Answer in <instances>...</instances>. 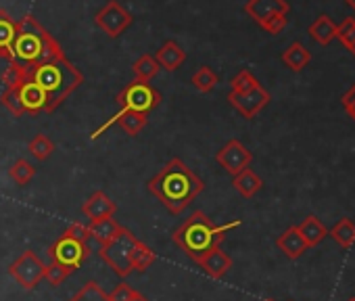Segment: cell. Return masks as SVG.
I'll return each instance as SVG.
<instances>
[{"mask_svg":"<svg viewBox=\"0 0 355 301\" xmlns=\"http://www.w3.org/2000/svg\"><path fill=\"white\" fill-rule=\"evenodd\" d=\"M146 189L169 214L180 216L205 191V182L180 157H173L146 182Z\"/></svg>","mask_w":355,"mask_h":301,"instance_id":"6da1fadb","label":"cell"},{"mask_svg":"<svg viewBox=\"0 0 355 301\" xmlns=\"http://www.w3.org/2000/svg\"><path fill=\"white\" fill-rule=\"evenodd\" d=\"M241 222L234 220V222H228V224H214L209 216H205L203 212H193L180 226H178L171 234V241L180 247L193 261H201L209 251L218 249L226 234L232 230V228H239Z\"/></svg>","mask_w":355,"mask_h":301,"instance_id":"7a4b0ae2","label":"cell"},{"mask_svg":"<svg viewBox=\"0 0 355 301\" xmlns=\"http://www.w3.org/2000/svg\"><path fill=\"white\" fill-rule=\"evenodd\" d=\"M28 78L46 92V98H49L46 113H53L55 109H59L63 101L69 94H73L84 82V74L65 55L32 65L28 69Z\"/></svg>","mask_w":355,"mask_h":301,"instance_id":"3957f363","label":"cell"},{"mask_svg":"<svg viewBox=\"0 0 355 301\" xmlns=\"http://www.w3.org/2000/svg\"><path fill=\"white\" fill-rule=\"evenodd\" d=\"M63 49L53 34H49L40 22L32 15H24L17 22V36L13 42V61L30 69L36 63L63 57Z\"/></svg>","mask_w":355,"mask_h":301,"instance_id":"277c9868","label":"cell"},{"mask_svg":"<svg viewBox=\"0 0 355 301\" xmlns=\"http://www.w3.org/2000/svg\"><path fill=\"white\" fill-rule=\"evenodd\" d=\"M140 241L128 230L123 228L113 241H109L107 245H101L98 249V257L121 278L130 276L134 270H132V251L136 249Z\"/></svg>","mask_w":355,"mask_h":301,"instance_id":"5b68a950","label":"cell"},{"mask_svg":"<svg viewBox=\"0 0 355 301\" xmlns=\"http://www.w3.org/2000/svg\"><path fill=\"white\" fill-rule=\"evenodd\" d=\"M163 96L157 88H153L146 82H130L117 96L115 103L119 105V111H136V113H148L161 105Z\"/></svg>","mask_w":355,"mask_h":301,"instance_id":"8992f818","label":"cell"},{"mask_svg":"<svg viewBox=\"0 0 355 301\" xmlns=\"http://www.w3.org/2000/svg\"><path fill=\"white\" fill-rule=\"evenodd\" d=\"M46 253H49L51 261L63 266V268L71 274V272H76V270L84 264V259L90 255V245H82V243H78V241L67 239V237L61 234V237L49 247Z\"/></svg>","mask_w":355,"mask_h":301,"instance_id":"52a82bcc","label":"cell"},{"mask_svg":"<svg viewBox=\"0 0 355 301\" xmlns=\"http://www.w3.org/2000/svg\"><path fill=\"white\" fill-rule=\"evenodd\" d=\"M44 266L46 264L36 255V251L28 249L9 266V274L15 278V282L19 286H24L26 291H32L44 278Z\"/></svg>","mask_w":355,"mask_h":301,"instance_id":"ba28073f","label":"cell"},{"mask_svg":"<svg viewBox=\"0 0 355 301\" xmlns=\"http://www.w3.org/2000/svg\"><path fill=\"white\" fill-rule=\"evenodd\" d=\"M132 13L119 5L117 0H109V3L94 15V24L98 30H103V34H107L109 38H119L130 26H132Z\"/></svg>","mask_w":355,"mask_h":301,"instance_id":"9c48e42d","label":"cell"},{"mask_svg":"<svg viewBox=\"0 0 355 301\" xmlns=\"http://www.w3.org/2000/svg\"><path fill=\"white\" fill-rule=\"evenodd\" d=\"M251 150L236 138L228 140L218 153H216V162L230 174V176H236L241 174L243 170H247L251 166Z\"/></svg>","mask_w":355,"mask_h":301,"instance_id":"30bf717a","label":"cell"},{"mask_svg":"<svg viewBox=\"0 0 355 301\" xmlns=\"http://www.w3.org/2000/svg\"><path fill=\"white\" fill-rule=\"evenodd\" d=\"M270 101L272 96L261 84H257L249 92H228V103L247 119H253Z\"/></svg>","mask_w":355,"mask_h":301,"instance_id":"8fae6325","label":"cell"},{"mask_svg":"<svg viewBox=\"0 0 355 301\" xmlns=\"http://www.w3.org/2000/svg\"><path fill=\"white\" fill-rule=\"evenodd\" d=\"M291 7L286 0H247L245 13L255 22L261 24L272 15H288Z\"/></svg>","mask_w":355,"mask_h":301,"instance_id":"7c38bea8","label":"cell"},{"mask_svg":"<svg viewBox=\"0 0 355 301\" xmlns=\"http://www.w3.org/2000/svg\"><path fill=\"white\" fill-rule=\"evenodd\" d=\"M17 92H19V101H21V105H24V109H26V115H38V113H46V103H49V98H46V92L36 84V82H32L30 78L17 88Z\"/></svg>","mask_w":355,"mask_h":301,"instance_id":"4fadbf2b","label":"cell"},{"mask_svg":"<svg viewBox=\"0 0 355 301\" xmlns=\"http://www.w3.org/2000/svg\"><path fill=\"white\" fill-rule=\"evenodd\" d=\"M115 212H117L115 201H111L109 195H105L103 191L92 193V195L86 199V203L82 205V214H84L90 222L103 220V218H113Z\"/></svg>","mask_w":355,"mask_h":301,"instance_id":"5bb4252c","label":"cell"},{"mask_svg":"<svg viewBox=\"0 0 355 301\" xmlns=\"http://www.w3.org/2000/svg\"><path fill=\"white\" fill-rule=\"evenodd\" d=\"M155 61L159 63L161 69L165 71H175V69H180L182 63L187 61V51L178 44L175 40H167L161 44V49L157 51L155 55Z\"/></svg>","mask_w":355,"mask_h":301,"instance_id":"9a60e30c","label":"cell"},{"mask_svg":"<svg viewBox=\"0 0 355 301\" xmlns=\"http://www.w3.org/2000/svg\"><path fill=\"white\" fill-rule=\"evenodd\" d=\"M17 36V19L0 9V59L13 63V42Z\"/></svg>","mask_w":355,"mask_h":301,"instance_id":"2e32d148","label":"cell"},{"mask_svg":"<svg viewBox=\"0 0 355 301\" xmlns=\"http://www.w3.org/2000/svg\"><path fill=\"white\" fill-rule=\"evenodd\" d=\"M276 245H278V249H280L288 259H299V257L309 249L307 243L303 241V237L299 234L297 226H291V228H286L282 234H278Z\"/></svg>","mask_w":355,"mask_h":301,"instance_id":"e0dca14e","label":"cell"},{"mask_svg":"<svg viewBox=\"0 0 355 301\" xmlns=\"http://www.w3.org/2000/svg\"><path fill=\"white\" fill-rule=\"evenodd\" d=\"M199 266L203 268V272H205L207 276H211V278H222V276H226V274L230 272V268H232V257H230L226 251H222V249L218 247V249L209 251V253L199 261Z\"/></svg>","mask_w":355,"mask_h":301,"instance_id":"ac0fdd59","label":"cell"},{"mask_svg":"<svg viewBox=\"0 0 355 301\" xmlns=\"http://www.w3.org/2000/svg\"><path fill=\"white\" fill-rule=\"evenodd\" d=\"M232 187L236 189L239 195H243L245 199H251V197H255L263 189V180L251 168H247L241 174L232 176Z\"/></svg>","mask_w":355,"mask_h":301,"instance_id":"d6986e66","label":"cell"},{"mask_svg":"<svg viewBox=\"0 0 355 301\" xmlns=\"http://www.w3.org/2000/svg\"><path fill=\"white\" fill-rule=\"evenodd\" d=\"M299 234L303 237V241L307 243V247H315L320 245L326 237H328V228L320 222L318 216H307L299 226H297Z\"/></svg>","mask_w":355,"mask_h":301,"instance_id":"ffe728a7","label":"cell"},{"mask_svg":"<svg viewBox=\"0 0 355 301\" xmlns=\"http://www.w3.org/2000/svg\"><path fill=\"white\" fill-rule=\"evenodd\" d=\"M88 230H90V239H96L98 245H107L123 230V226H119L113 218H103V220L90 222Z\"/></svg>","mask_w":355,"mask_h":301,"instance_id":"44dd1931","label":"cell"},{"mask_svg":"<svg viewBox=\"0 0 355 301\" xmlns=\"http://www.w3.org/2000/svg\"><path fill=\"white\" fill-rule=\"evenodd\" d=\"M311 61V53L301 44V42H293L284 53H282V63L291 69V71H303Z\"/></svg>","mask_w":355,"mask_h":301,"instance_id":"7402d4cb","label":"cell"},{"mask_svg":"<svg viewBox=\"0 0 355 301\" xmlns=\"http://www.w3.org/2000/svg\"><path fill=\"white\" fill-rule=\"evenodd\" d=\"M309 36L318 42V44H330L334 38H336V24L326 17V15H320L311 26H309Z\"/></svg>","mask_w":355,"mask_h":301,"instance_id":"603a6c76","label":"cell"},{"mask_svg":"<svg viewBox=\"0 0 355 301\" xmlns=\"http://www.w3.org/2000/svg\"><path fill=\"white\" fill-rule=\"evenodd\" d=\"M328 234L343 247V249H349L355 245V222L351 218H340L330 230Z\"/></svg>","mask_w":355,"mask_h":301,"instance_id":"cb8c5ba5","label":"cell"},{"mask_svg":"<svg viewBox=\"0 0 355 301\" xmlns=\"http://www.w3.org/2000/svg\"><path fill=\"white\" fill-rule=\"evenodd\" d=\"M161 71V67H159V63L155 61V57H150V55H142V57H138L136 61H134V65H132V74H134V80H138V82H150L153 78H157V74Z\"/></svg>","mask_w":355,"mask_h":301,"instance_id":"d4e9b609","label":"cell"},{"mask_svg":"<svg viewBox=\"0 0 355 301\" xmlns=\"http://www.w3.org/2000/svg\"><path fill=\"white\" fill-rule=\"evenodd\" d=\"M28 150L36 162H46L55 153V142L46 134H38L30 140Z\"/></svg>","mask_w":355,"mask_h":301,"instance_id":"484cf974","label":"cell"},{"mask_svg":"<svg viewBox=\"0 0 355 301\" xmlns=\"http://www.w3.org/2000/svg\"><path fill=\"white\" fill-rule=\"evenodd\" d=\"M218 82H220L218 74H216L211 67H207V65L199 67V69L193 74V78H191V84H193L199 92H203V94L211 92V90L218 86Z\"/></svg>","mask_w":355,"mask_h":301,"instance_id":"4316f807","label":"cell"},{"mask_svg":"<svg viewBox=\"0 0 355 301\" xmlns=\"http://www.w3.org/2000/svg\"><path fill=\"white\" fill-rule=\"evenodd\" d=\"M155 259H157L155 251H153L148 245H144V243L140 241V243L136 245V249L132 251V270H134V272H146L148 266H153Z\"/></svg>","mask_w":355,"mask_h":301,"instance_id":"83f0119b","label":"cell"},{"mask_svg":"<svg viewBox=\"0 0 355 301\" xmlns=\"http://www.w3.org/2000/svg\"><path fill=\"white\" fill-rule=\"evenodd\" d=\"M36 174V168L28 162V160H17L11 168H9V178L17 184V187H26Z\"/></svg>","mask_w":355,"mask_h":301,"instance_id":"f1b7e54d","label":"cell"},{"mask_svg":"<svg viewBox=\"0 0 355 301\" xmlns=\"http://www.w3.org/2000/svg\"><path fill=\"white\" fill-rule=\"evenodd\" d=\"M69 301H109V297L96 280H88Z\"/></svg>","mask_w":355,"mask_h":301,"instance_id":"f546056e","label":"cell"},{"mask_svg":"<svg viewBox=\"0 0 355 301\" xmlns=\"http://www.w3.org/2000/svg\"><path fill=\"white\" fill-rule=\"evenodd\" d=\"M28 80V69L21 67L19 63H9V67L3 71V84L5 88H19Z\"/></svg>","mask_w":355,"mask_h":301,"instance_id":"4dcf8cb0","label":"cell"},{"mask_svg":"<svg viewBox=\"0 0 355 301\" xmlns=\"http://www.w3.org/2000/svg\"><path fill=\"white\" fill-rule=\"evenodd\" d=\"M259 82L257 78L249 71V69H243L239 71L232 80H230V92H249L251 88H255Z\"/></svg>","mask_w":355,"mask_h":301,"instance_id":"1f68e13d","label":"cell"},{"mask_svg":"<svg viewBox=\"0 0 355 301\" xmlns=\"http://www.w3.org/2000/svg\"><path fill=\"white\" fill-rule=\"evenodd\" d=\"M0 103H3L13 115H26V109L19 101V92L17 88H5V92L0 94Z\"/></svg>","mask_w":355,"mask_h":301,"instance_id":"d6a6232c","label":"cell"},{"mask_svg":"<svg viewBox=\"0 0 355 301\" xmlns=\"http://www.w3.org/2000/svg\"><path fill=\"white\" fill-rule=\"evenodd\" d=\"M336 40L345 49H349L355 42V19L353 17H347L340 26H336Z\"/></svg>","mask_w":355,"mask_h":301,"instance_id":"836d02e7","label":"cell"},{"mask_svg":"<svg viewBox=\"0 0 355 301\" xmlns=\"http://www.w3.org/2000/svg\"><path fill=\"white\" fill-rule=\"evenodd\" d=\"M67 276H69V272L63 266L55 264V261H51V264L44 266V278L49 280L51 286H61Z\"/></svg>","mask_w":355,"mask_h":301,"instance_id":"e575fe53","label":"cell"},{"mask_svg":"<svg viewBox=\"0 0 355 301\" xmlns=\"http://www.w3.org/2000/svg\"><path fill=\"white\" fill-rule=\"evenodd\" d=\"M63 237L73 239V241H78V243H82V245H88V241H90V230H88V226H86V224H82V222H73V224H69V226L65 228Z\"/></svg>","mask_w":355,"mask_h":301,"instance_id":"d590c367","label":"cell"},{"mask_svg":"<svg viewBox=\"0 0 355 301\" xmlns=\"http://www.w3.org/2000/svg\"><path fill=\"white\" fill-rule=\"evenodd\" d=\"M286 24H288V17H286V15H272V17H268L266 22H261L259 28L266 30V32L272 34V36H278V34L286 28Z\"/></svg>","mask_w":355,"mask_h":301,"instance_id":"8d00e7d4","label":"cell"},{"mask_svg":"<svg viewBox=\"0 0 355 301\" xmlns=\"http://www.w3.org/2000/svg\"><path fill=\"white\" fill-rule=\"evenodd\" d=\"M134 289L130 286V284H125V282H119L111 293H107V297H109V301H130L132 297H134Z\"/></svg>","mask_w":355,"mask_h":301,"instance_id":"74e56055","label":"cell"},{"mask_svg":"<svg viewBox=\"0 0 355 301\" xmlns=\"http://www.w3.org/2000/svg\"><path fill=\"white\" fill-rule=\"evenodd\" d=\"M340 103H343V107H345V111L351 115V119L355 121V84L343 94V98H340Z\"/></svg>","mask_w":355,"mask_h":301,"instance_id":"f35d334b","label":"cell"},{"mask_svg":"<svg viewBox=\"0 0 355 301\" xmlns=\"http://www.w3.org/2000/svg\"><path fill=\"white\" fill-rule=\"evenodd\" d=\"M130 301H148V299H146L142 293H138V291H136V293H134V297H132Z\"/></svg>","mask_w":355,"mask_h":301,"instance_id":"ab89813d","label":"cell"},{"mask_svg":"<svg viewBox=\"0 0 355 301\" xmlns=\"http://www.w3.org/2000/svg\"><path fill=\"white\" fill-rule=\"evenodd\" d=\"M345 3H347V5H349V7H351L353 11H355V0H345Z\"/></svg>","mask_w":355,"mask_h":301,"instance_id":"60d3db41","label":"cell"},{"mask_svg":"<svg viewBox=\"0 0 355 301\" xmlns=\"http://www.w3.org/2000/svg\"><path fill=\"white\" fill-rule=\"evenodd\" d=\"M347 51H349V53H351V55H353V57H355V42H353V44H351V46H349V49H347Z\"/></svg>","mask_w":355,"mask_h":301,"instance_id":"b9f144b4","label":"cell"},{"mask_svg":"<svg viewBox=\"0 0 355 301\" xmlns=\"http://www.w3.org/2000/svg\"><path fill=\"white\" fill-rule=\"evenodd\" d=\"M347 301H355V297H351V299H347Z\"/></svg>","mask_w":355,"mask_h":301,"instance_id":"7bdbcfd3","label":"cell"},{"mask_svg":"<svg viewBox=\"0 0 355 301\" xmlns=\"http://www.w3.org/2000/svg\"><path fill=\"white\" fill-rule=\"evenodd\" d=\"M266 301H274V299H266Z\"/></svg>","mask_w":355,"mask_h":301,"instance_id":"ee69618b","label":"cell"}]
</instances>
